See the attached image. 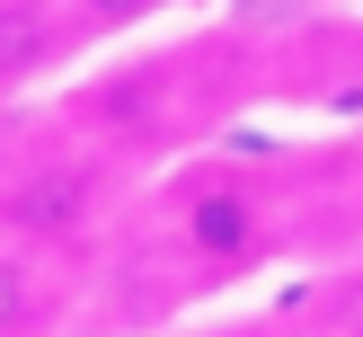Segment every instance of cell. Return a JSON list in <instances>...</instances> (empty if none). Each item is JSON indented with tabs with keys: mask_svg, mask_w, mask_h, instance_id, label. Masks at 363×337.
<instances>
[{
	"mask_svg": "<svg viewBox=\"0 0 363 337\" xmlns=\"http://www.w3.org/2000/svg\"><path fill=\"white\" fill-rule=\"evenodd\" d=\"M319 222V187L311 160H257V151H195L177 169H160L142 187L124 240L106 248L98 284H106V319L116 328H186L204 319L213 293L266 275L275 258H293Z\"/></svg>",
	"mask_w": 363,
	"mask_h": 337,
	"instance_id": "6da1fadb",
	"label": "cell"
},
{
	"mask_svg": "<svg viewBox=\"0 0 363 337\" xmlns=\"http://www.w3.org/2000/svg\"><path fill=\"white\" fill-rule=\"evenodd\" d=\"M257 98V53L248 35H195V45H142V53H106L53 98V116L80 124L98 151H116L124 169L151 187L160 169L213 151L240 106Z\"/></svg>",
	"mask_w": 363,
	"mask_h": 337,
	"instance_id": "7a4b0ae2",
	"label": "cell"
},
{
	"mask_svg": "<svg viewBox=\"0 0 363 337\" xmlns=\"http://www.w3.org/2000/svg\"><path fill=\"white\" fill-rule=\"evenodd\" d=\"M133 204H142V177L116 151H98L80 124H62L53 106L35 133H0V240L62 266L71 284L106 266Z\"/></svg>",
	"mask_w": 363,
	"mask_h": 337,
	"instance_id": "3957f363",
	"label": "cell"
},
{
	"mask_svg": "<svg viewBox=\"0 0 363 337\" xmlns=\"http://www.w3.org/2000/svg\"><path fill=\"white\" fill-rule=\"evenodd\" d=\"M89 71V45L71 27V0H0V116L53 106Z\"/></svg>",
	"mask_w": 363,
	"mask_h": 337,
	"instance_id": "277c9868",
	"label": "cell"
},
{
	"mask_svg": "<svg viewBox=\"0 0 363 337\" xmlns=\"http://www.w3.org/2000/svg\"><path fill=\"white\" fill-rule=\"evenodd\" d=\"M71 319H80V284L0 240V337H62Z\"/></svg>",
	"mask_w": 363,
	"mask_h": 337,
	"instance_id": "5b68a950",
	"label": "cell"
},
{
	"mask_svg": "<svg viewBox=\"0 0 363 337\" xmlns=\"http://www.w3.org/2000/svg\"><path fill=\"white\" fill-rule=\"evenodd\" d=\"M275 337H363V258L311 275V284L275 311Z\"/></svg>",
	"mask_w": 363,
	"mask_h": 337,
	"instance_id": "8992f818",
	"label": "cell"
},
{
	"mask_svg": "<svg viewBox=\"0 0 363 337\" xmlns=\"http://www.w3.org/2000/svg\"><path fill=\"white\" fill-rule=\"evenodd\" d=\"M195 0H71V27H80L89 62H106L116 45H142V35H160L169 18H186Z\"/></svg>",
	"mask_w": 363,
	"mask_h": 337,
	"instance_id": "52a82bcc",
	"label": "cell"
},
{
	"mask_svg": "<svg viewBox=\"0 0 363 337\" xmlns=\"http://www.w3.org/2000/svg\"><path fill=\"white\" fill-rule=\"evenodd\" d=\"M169 337H275V319H230V311H204V319H186V328H169Z\"/></svg>",
	"mask_w": 363,
	"mask_h": 337,
	"instance_id": "ba28073f",
	"label": "cell"
}]
</instances>
